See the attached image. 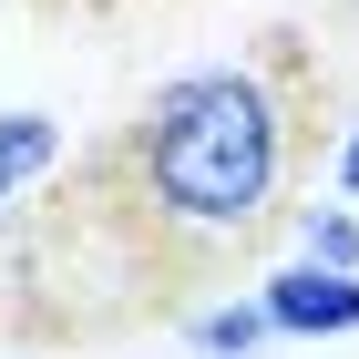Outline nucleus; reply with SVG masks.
Instances as JSON below:
<instances>
[{"instance_id":"f257e3e1","label":"nucleus","mask_w":359,"mask_h":359,"mask_svg":"<svg viewBox=\"0 0 359 359\" xmlns=\"http://www.w3.org/2000/svg\"><path fill=\"white\" fill-rule=\"evenodd\" d=\"M298 154H308L298 52L195 62L123 113V134L62 195V226H72V247H93V236L123 247V287L205 277L287 216Z\"/></svg>"},{"instance_id":"f03ea898","label":"nucleus","mask_w":359,"mask_h":359,"mask_svg":"<svg viewBox=\"0 0 359 359\" xmlns=\"http://www.w3.org/2000/svg\"><path fill=\"white\" fill-rule=\"evenodd\" d=\"M257 318H267V339H359V277H329V267H267L247 287Z\"/></svg>"},{"instance_id":"7ed1b4c3","label":"nucleus","mask_w":359,"mask_h":359,"mask_svg":"<svg viewBox=\"0 0 359 359\" xmlns=\"http://www.w3.org/2000/svg\"><path fill=\"white\" fill-rule=\"evenodd\" d=\"M62 165V123L41 103H21V113H0V226L21 216V195L41 185V175Z\"/></svg>"},{"instance_id":"20e7f679","label":"nucleus","mask_w":359,"mask_h":359,"mask_svg":"<svg viewBox=\"0 0 359 359\" xmlns=\"http://www.w3.org/2000/svg\"><path fill=\"white\" fill-rule=\"evenodd\" d=\"M185 349H195V359H257V349H267L257 298H205V308H185Z\"/></svg>"},{"instance_id":"39448f33","label":"nucleus","mask_w":359,"mask_h":359,"mask_svg":"<svg viewBox=\"0 0 359 359\" xmlns=\"http://www.w3.org/2000/svg\"><path fill=\"white\" fill-rule=\"evenodd\" d=\"M287 236H298V267L359 277V216L349 205H287Z\"/></svg>"},{"instance_id":"423d86ee","label":"nucleus","mask_w":359,"mask_h":359,"mask_svg":"<svg viewBox=\"0 0 359 359\" xmlns=\"http://www.w3.org/2000/svg\"><path fill=\"white\" fill-rule=\"evenodd\" d=\"M329 175H339V195H359V134L339 144V165H329Z\"/></svg>"}]
</instances>
